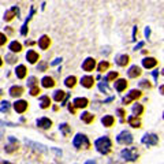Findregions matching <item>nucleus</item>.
Returning <instances> with one entry per match:
<instances>
[{
  "label": "nucleus",
  "mask_w": 164,
  "mask_h": 164,
  "mask_svg": "<svg viewBox=\"0 0 164 164\" xmlns=\"http://www.w3.org/2000/svg\"><path fill=\"white\" fill-rule=\"evenodd\" d=\"M73 145L78 149H82V148L86 149L90 146V142H89V140H88L86 136H84V134H77V136L74 137V140H73Z\"/></svg>",
  "instance_id": "f03ea898"
},
{
  "label": "nucleus",
  "mask_w": 164,
  "mask_h": 164,
  "mask_svg": "<svg viewBox=\"0 0 164 164\" xmlns=\"http://www.w3.org/2000/svg\"><path fill=\"white\" fill-rule=\"evenodd\" d=\"M142 96V93H141V90H137V89H133V90H130V93H129L126 97H123V104H129L130 101H133V100H137V99H140Z\"/></svg>",
  "instance_id": "39448f33"
},
{
  "label": "nucleus",
  "mask_w": 164,
  "mask_h": 164,
  "mask_svg": "<svg viewBox=\"0 0 164 164\" xmlns=\"http://www.w3.org/2000/svg\"><path fill=\"white\" fill-rule=\"evenodd\" d=\"M136 36H137V26H134V32H133V40H136Z\"/></svg>",
  "instance_id": "09e8293b"
},
{
  "label": "nucleus",
  "mask_w": 164,
  "mask_h": 164,
  "mask_svg": "<svg viewBox=\"0 0 164 164\" xmlns=\"http://www.w3.org/2000/svg\"><path fill=\"white\" fill-rule=\"evenodd\" d=\"M116 141H118L119 144H122V145H130V144L133 142V136H131L129 131L125 130L116 137Z\"/></svg>",
  "instance_id": "20e7f679"
},
{
  "label": "nucleus",
  "mask_w": 164,
  "mask_h": 164,
  "mask_svg": "<svg viewBox=\"0 0 164 164\" xmlns=\"http://www.w3.org/2000/svg\"><path fill=\"white\" fill-rule=\"evenodd\" d=\"M60 62H62V59H60V58H58V59H55L54 62H52V66H55V64H58V63H60Z\"/></svg>",
  "instance_id": "a18cd8bd"
},
{
  "label": "nucleus",
  "mask_w": 164,
  "mask_h": 164,
  "mask_svg": "<svg viewBox=\"0 0 164 164\" xmlns=\"http://www.w3.org/2000/svg\"><path fill=\"white\" fill-rule=\"evenodd\" d=\"M142 47H144V43H138V44H137V45H136V48H134V51H137V49L142 48Z\"/></svg>",
  "instance_id": "79ce46f5"
},
{
  "label": "nucleus",
  "mask_w": 164,
  "mask_h": 164,
  "mask_svg": "<svg viewBox=\"0 0 164 164\" xmlns=\"http://www.w3.org/2000/svg\"><path fill=\"white\" fill-rule=\"evenodd\" d=\"M36 82H37V78H36V77H30V78H29V80H28L29 86H32V88H33L34 85H36Z\"/></svg>",
  "instance_id": "a19ab883"
},
{
  "label": "nucleus",
  "mask_w": 164,
  "mask_h": 164,
  "mask_svg": "<svg viewBox=\"0 0 164 164\" xmlns=\"http://www.w3.org/2000/svg\"><path fill=\"white\" fill-rule=\"evenodd\" d=\"M95 146H96V149H97L100 153L107 155V153H110V152H111V148H112V142H111V140L108 138V137H101V138L96 140Z\"/></svg>",
  "instance_id": "f257e3e1"
},
{
  "label": "nucleus",
  "mask_w": 164,
  "mask_h": 164,
  "mask_svg": "<svg viewBox=\"0 0 164 164\" xmlns=\"http://www.w3.org/2000/svg\"><path fill=\"white\" fill-rule=\"evenodd\" d=\"M22 93H23V88L22 86H17L15 85V86H13L10 89V95L13 96V97H19Z\"/></svg>",
  "instance_id": "b1692460"
},
{
  "label": "nucleus",
  "mask_w": 164,
  "mask_h": 164,
  "mask_svg": "<svg viewBox=\"0 0 164 164\" xmlns=\"http://www.w3.org/2000/svg\"><path fill=\"white\" fill-rule=\"evenodd\" d=\"M3 66V60H2V58H0V67Z\"/></svg>",
  "instance_id": "603ef678"
},
{
  "label": "nucleus",
  "mask_w": 164,
  "mask_h": 164,
  "mask_svg": "<svg viewBox=\"0 0 164 164\" xmlns=\"http://www.w3.org/2000/svg\"><path fill=\"white\" fill-rule=\"evenodd\" d=\"M6 60L8 62V63H15V60H18L17 59V56H14V55H11V54H8V55H6Z\"/></svg>",
  "instance_id": "f704fd0d"
},
{
  "label": "nucleus",
  "mask_w": 164,
  "mask_h": 164,
  "mask_svg": "<svg viewBox=\"0 0 164 164\" xmlns=\"http://www.w3.org/2000/svg\"><path fill=\"white\" fill-rule=\"evenodd\" d=\"M6 43H7V36H6V34H3V33H0V47L4 45Z\"/></svg>",
  "instance_id": "ea45409f"
},
{
  "label": "nucleus",
  "mask_w": 164,
  "mask_h": 164,
  "mask_svg": "<svg viewBox=\"0 0 164 164\" xmlns=\"http://www.w3.org/2000/svg\"><path fill=\"white\" fill-rule=\"evenodd\" d=\"M81 84H82V86L90 89V88L95 85V78H93L92 75H85V77L81 78Z\"/></svg>",
  "instance_id": "9d476101"
},
{
  "label": "nucleus",
  "mask_w": 164,
  "mask_h": 164,
  "mask_svg": "<svg viewBox=\"0 0 164 164\" xmlns=\"http://www.w3.org/2000/svg\"><path fill=\"white\" fill-rule=\"evenodd\" d=\"M40 92H41V90H40L39 86H33V88L30 89V95H32V96H37Z\"/></svg>",
  "instance_id": "58836bf2"
},
{
  "label": "nucleus",
  "mask_w": 164,
  "mask_h": 164,
  "mask_svg": "<svg viewBox=\"0 0 164 164\" xmlns=\"http://www.w3.org/2000/svg\"><path fill=\"white\" fill-rule=\"evenodd\" d=\"M59 129H60V131L64 134V136H67V134L70 133V127H69V125H67V123H63V125H60Z\"/></svg>",
  "instance_id": "72a5a7b5"
},
{
  "label": "nucleus",
  "mask_w": 164,
  "mask_h": 164,
  "mask_svg": "<svg viewBox=\"0 0 164 164\" xmlns=\"http://www.w3.org/2000/svg\"><path fill=\"white\" fill-rule=\"evenodd\" d=\"M122 157L129 162H134V160L138 159V153H137V149L136 148H130V149H123L122 151Z\"/></svg>",
  "instance_id": "7ed1b4c3"
},
{
  "label": "nucleus",
  "mask_w": 164,
  "mask_h": 164,
  "mask_svg": "<svg viewBox=\"0 0 164 164\" xmlns=\"http://www.w3.org/2000/svg\"><path fill=\"white\" fill-rule=\"evenodd\" d=\"M82 69H84L85 71H93V70L96 69V59L88 58V59L82 63Z\"/></svg>",
  "instance_id": "0eeeda50"
},
{
  "label": "nucleus",
  "mask_w": 164,
  "mask_h": 164,
  "mask_svg": "<svg viewBox=\"0 0 164 164\" xmlns=\"http://www.w3.org/2000/svg\"><path fill=\"white\" fill-rule=\"evenodd\" d=\"M108 69H110V63H108V62H105V60H102L101 63L97 66V70H99L100 73H102V71H107Z\"/></svg>",
  "instance_id": "7c9ffc66"
},
{
  "label": "nucleus",
  "mask_w": 164,
  "mask_h": 164,
  "mask_svg": "<svg viewBox=\"0 0 164 164\" xmlns=\"http://www.w3.org/2000/svg\"><path fill=\"white\" fill-rule=\"evenodd\" d=\"M142 112H144L142 104H134V107H133V114H134V116L142 115Z\"/></svg>",
  "instance_id": "c85d7f7f"
},
{
  "label": "nucleus",
  "mask_w": 164,
  "mask_h": 164,
  "mask_svg": "<svg viewBox=\"0 0 164 164\" xmlns=\"http://www.w3.org/2000/svg\"><path fill=\"white\" fill-rule=\"evenodd\" d=\"M114 122H115V119H114L112 115H105V116H102V119H101V123L105 126V127H110V126H112Z\"/></svg>",
  "instance_id": "393cba45"
},
{
  "label": "nucleus",
  "mask_w": 164,
  "mask_h": 164,
  "mask_svg": "<svg viewBox=\"0 0 164 164\" xmlns=\"http://www.w3.org/2000/svg\"><path fill=\"white\" fill-rule=\"evenodd\" d=\"M116 78H118V73H116V71H111L110 74H108L107 77L104 78V81H105V82H110V81H115Z\"/></svg>",
  "instance_id": "2f4dec72"
},
{
  "label": "nucleus",
  "mask_w": 164,
  "mask_h": 164,
  "mask_svg": "<svg viewBox=\"0 0 164 164\" xmlns=\"http://www.w3.org/2000/svg\"><path fill=\"white\" fill-rule=\"evenodd\" d=\"M88 104H89V100H88L86 97H78L73 102L74 108H85V107H88Z\"/></svg>",
  "instance_id": "ddd939ff"
},
{
  "label": "nucleus",
  "mask_w": 164,
  "mask_h": 164,
  "mask_svg": "<svg viewBox=\"0 0 164 164\" xmlns=\"http://www.w3.org/2000/svg\"><path fill=\"white\" fill-rule=\"evenodd\" d=\"M127 122H129V125L131 126V127H141V121H140V118L138 116H134V115H131V116H129L127 118Z\"/></svg>",
  "instance_id": "aec40b11"
},
{
  "label": "nucleus",
  "mask_w": 164,
  "mask_h": 164,
  "mask_svg": "<svg viewBox=\"0 0 164 164\" xmlns=\"http://www.w3.org/2000/svg\"><path fill=\"white\" fill-rule=\"evenodd\" d=\"M69 110H70V112H71V114H74V112H75V108H74V105H71V104L69 105Z\"/></svg>",
  "instance_id": "c03bdc74"
},
{
  "label": "nucleus",
  "mask_w": 164,
  "mask_h": 164,
  "mask_svg": "<svg viewBox=\"0 0 164 164\" xmlns=\"http://www.w3.org/2000/svg\"><path fill=\"white\" fill-rule=\"evenodd\" d=\"M153 77H155V80H157V77H159V70H155L153 71Z\"/></svg>",
  "instance_id": "de8ad7c7"
},
{
  "label": "nucleus",
  "mask_w": 164,
  "mask_h": 164,
  "mask_svg": "<svg viewBox=\"0 0 164 164\" xmlns=\"http://www.w3.org/2000/svg\"><path fill=\"white\" fill-rule=\"evenodd\" d=\"M145 36H146V37L151 36V29H149V28H146V29H145Z\"/></svg>",
  "instance_id": "49530a36"
},
{
  "label": "nucleus",
  "mask_w": 164,
  "mask_h": 164,
  "mask_svg": "<svg viewBox=\"0 0 164 164\" xmlns=\"http://www.w3.org/2000/svg\"><path fill=\"white\" fill-rule=\"evenodd\" d=\"M0 96H2V90H0Z\"/></svg>",
  "instance_id": "864d4df0"
},
{
  "label": "nucleus",
  "mask_w": 164,
  "mask_h": 164,
  "mask_svg": "<svg viewBox=\"0 0 164 164\" xmlns=\"http://www.w3.org/2000/svg\"><path fill=\"white\" fill-rule=\"evenodd\" d=\"M75 84H77V77H74V75H70V77H67L64 80V85L67 88H74Z\"/></svg>",
  "instance_id": "a878e982"
},
{
  "label": "nucleus",
  "mask_w": 164,
  "mask_h": 164,
  "mask_svg": "<svg viewBox=\"0 0 164 164\" xmlns=\"http://www.w3.org/2000/svg\"><path fill=\"white\" fill-rule=\"evenodd\" d=\"M37 126L41 129H49L52 126V121L51 119H48V118H41L37 121Z\"/></svg>",
  "instance_id": "6ab92c4d"
},
{
  "label": "nucleus",
  "mask_w": 164,
  "mask_h": 164,
  "mask_svg": "<svg viewBox=\"0 0 164 164\" xmlns=\"http://www.w3.org/2000/svg\"><path fill=\"white\" fill-rule=\"evenodd\" d=\"M49 105H51V99H49L48 96H43V97L40 99V107L43 108V110H45Z\"/></svg>",
  "instance_id": "bb28decb"
},
{
  "label": "nucleus",
  "mask_w": 164,
  "mask_h": 164,
  "mask_svg": "<svg viewBox=\"0 0 164 164\" xmlns=\"http://www.w3.org/2000/svg\"><path fill=\"white\" fill-rule=\"evenodd\" d=\"M118 114H119V116H125V110L119 108V110H118Z\"/></svg>",
  "instance_id": "37998d69"
},
{
  "label": "nucleus",
  "mask_w": 164,
  "mask_h": 164,
  "mask_svg": "<svg viewBox=\"0 0 164 164\" xmlns=\"http://www.w3.org/2000/svg\"><path fill=\"white\" fill-rule=\"evenodd\" d=\"M0 164H13V163H10V162H0Z\"/></svg>",
  "instance_id": "3c124183"
},
{
  "label": "nucleus",
  "mask_w": 164,
  "mask_h": 164,
  "mask_svg": "<svg viewBox=\"0 0 164 164\" xmlns=\"http://www.w3.org/2000/svg\"><path fill=\"white\" fill-rule=\"evenodd\" d=\"M129 62H130V56H129V55H121V56L116 58V64L121 67L127 66Z\"/></svg>",
  "instance_id": "dca6fc26"
},
{
  "label": "nucleus",
  "mask_w": 164,
  "mask_h": 164,
  "mask_svg": "<svg viewBox=\"0 0 164 164\" xmlns=\"http://www.w3.org/2000/svg\"><path fill=\"white\" fill-rule=\"evenodd\" d=\"M126 88H127V81L126 80L119 78V80L115 81V89L118 90V92H123V90H126Z\"/></svg>",
  "instance_id": "2eb2a0df"
},
{
  "label": "nucleus",
  "mask_w": 164,
  "mask_h": 164,
  "mask_svg": "<svg viewBox=\"0 0 164 164\" xmlns=\"http://www.w3.org/2000/svg\"><path fill=\"white\" fill-rule=\"evenodd\" d=\"M141 67H138L136 64V66H131L130 69H129V71H127V75L130 78H137V77H140L141 75Z\"/></svg>",
  "instance_id": "f8f14e48"
},
{
  "label": "nucleus",
  "mask_w": 164,
  "mask_h": 164,
  "mask_svg": "<svg viewBox=\"0 0 164 164\" xmlns=\"http://www.w3.org/2000/svg\"><path fill=\"white\" fill-rule=\"evenodd\" d=\"M15 74L19 80H23V78L26 77V74H28V70H26V67L23 66V64H19V66L15 69Z\"/></svg>",
  "instance_id": "f3484780"
},
{
  "label": "nucleus",
  "mask_w": 164,
  "mask_h": 164,
  "mask_svg": "<svg viewBox=\"0 0 164 164\" xmlns=\"http://www.w3.org/2000/svg\"><path fill=\"white\" fill-rule=\"evenodd\" d=\"M14 110L18 114H23L26 110H28V101L25 100H18L14 102Z\"/></svg>",
  "instance_id": "6e6552de"
},
{
  "label": "nucleus",
  "mask_w": 164,
  "mask_h": 164,
  "mask_svg": "<svg viewBox=\"0 0 164 164\" xmlns=\"http://www.w3.org/2000/svg\"><path fill=\"white\" fill-rule=\"evenodd\" d=\"M81 119L84 121L85 123H92L93 121H95V115H92L90 112H84L81 115Z\"/></svg>",
  "instance_id": "cd10ccee"
},
{
  "label": "nucleus",
  "mask_w": 164,
  "mask_h": 164,
  "mask_svg": "<svg viewBox=\"0 0 164 164\" xmlns=\"http://www.w3.org/2000/svg\"><path fill=\"white\" fill-rule=\"evenodd\" d=\"M85 164H96V162H95V160H89V162H86Z\"/></svg>",
  "instance_id": "8fccbe9b"
},
{
  "label": "nucleus",
  "mask_w": 164,
  "mask_h": 164,
  "mask_svg": "<svg viewBox=\"0 0 164 164\" xmlns=\"http://www.w3.org/2000/svg\"><path fill=\"white\" fill-rule=\"evenodd\" d=\"M142 142L145 144V145H156V144L159 142V137H157L156 134H145V136L142 137Z\"/></svg>",
  "instance_id": "423d86ee"
},
{
  "label": "nucleus",
  "mask_w": 164,
  "mask_h": 164,
  "mask_svg": "<svg viewBox=\"0 0 164 164\" xmlns=\"http://www.w3.org/2000/svg\"><path fill=\"white\" fill-rule=\"evenodd\" d=\"M99 89L101 90V92H104V93H107L108 92V86H107V82H100V84H99Z\"/></svg>",
  "instance_id": "c9c22d12"
},
{
  "label": "nucleus",
  "mask_w": 164,
  "mask_h": 164,
  "mask_svg": "<svg viewBox=\"0 0 164 164\" xmlns=\"http://www.w3.org/2000/svg\"><path fill=\"white\" fill-rule=\"evenodd\" d=\"M26 59H28L29 63L34 64L37 60L40 59V56H39V54H37L34 49H30V51H28V54H26Z\"/></svg>",
  "instance_id": "4468645a"
},
{
  "label": "nucleus",
  "mask_w": 164,
  "mask_h": 164,
  "mask_svg": "<svg viewBox=\"0 0 164 164\" xmlns=\"http://www.w3.org/2000/svg\"><path fill=\"white\" fill-rule=\"evenodd\" d=\"M4 149H6V152H7V153H13L14 151H17V149H18V141H17L15 138H13V137H10V144H7Z\"/></svg>",
  "instance_id": "9b49d317"
},
{
  "label": "nucleus",
  "mask_w": 164,
  "mask_h": 164,
  "mask_svg": "<svg viewBox=\"0 0 164 164\" xmlns=\"http://www.w3.org/2000/svg\"><path fill=\"white\" fill-rule=\"evenodd\" d=\"M47 67H48V63H47V62H41L39 66H37V70H39V71H45Z\"/></svg>",
  "instance_id": "e433bc0d"
},
{
  "label": "nucleus",
  "mask_w": 164,
  "mask_h": 164,
  "mask_svg": "<svg viewBox=\"0 0 164 164\" xmlns=\"http://www.w3.org/2000/svg\"><path fill=\"white\" fill-rule=\"evenodd\" d=\"M140 86H141V88H145V89H149V88H151L152 85L149 84V81H146V80H142L141 82H140Z\"/></svg>",
  "instance_id": "4c0bfd02"
},
{
  "label": "nucleus",
  "mask_w": 164,
  "mask_h": 164,
  "mask_svg": "<svg viewBox=\"0 0 164 164\" xmlns=\"http://www.w3.org/2000/svg\"><path fill=\"white\" fill-rule=\"evenodd\" d=\"M0 111H2V112L3 114H7L8 112V111H10V102H8V101H3L2 102V107H0Z\"/></svg>",
  "instance_id": "473e14b6"
},
{
  "label": "nucleus",
  "mask_w": 164,
  "mask_h": 164,
  "mask_svg": "<svg viewBox=\"0 0 164 164\" xmlns=\"http://www.w3.org/2000/svg\"><path fill=\"white\" fill-rule=\"evenodd\" d=\"M49 45H51V39H49L48 36H43L39 40V47L41 49H47Z\"/></svg>",
  "instance_id": "412c9836"
},
{
  "label": "nucleus",
  "mask_w": 164,
  "mask_h": 164,
  "mask_svg": "<svg viewBox=\"0 0 164 164\" xmlns=\"http://www.w3.org/2000/svg\"><path fill=\"white\" fill-rule=\"evenodd\" d=\"M64 97H66V92H63V90H62V89L56 90V92H55V95H54L55 101H62Z\"/></svg>",
  "instance_id": "c756f323"
},
{
  "label": "nucleus",
  "mask_w": 164,
  "mask_h": 164,
  "mask_svg": "<svg viewBox=\"0 0 164 164\" xmlns=\"http://www.w3.org/2000/svg\"><path fill=\"white\" fill-rule=\"evenodd\" d=\"M41 84H43L44 88H54L55 86V80L52 77H44L43 80H41Z\"/></svg>",
  "instance_id": "4be33fe9"
},
{
  "label": "nucleus",
  "mask_w": 164,
  "mask_h": 164,
  "mask_svg": "<svg viewBox=\"0 0 164 164\" xmlns=\"http://www.w3.org/2000/svg\"><path fill=\"white\" fill-rule=\"evenodd\" d=\"M157 64V60L155 59V58H145V59L142 60V66L145 67V69H152V67H155Z\"/></svg>",
  "instance_id": "a211bd4d"
},
{
  "label": "nucleus",
  "mask_w": 164,
  "mask_h": 164,
  "mask_svg": "<svg viewBox=\"0 0 164 164\" xmlns=\"http://www.w3.org/2000/svg\"><path fill=\"white\" fill-rule=\"evenodd\" d=\"M17 15H19V10H18V7H13L11 10L6 11V14H4V19L7 20V22H10V20H13V19H14V17H17Z\"/></svg>",
  "instance_id": "1a4fd4ad"
},
{
  "label": "nucleus",
  "mask_w": 164,
  "mask_h": 164,
  "mask_svg": "<svg viewBox=\"0 0 164 164\" xmlns=\"http://www.w3.org/2000/svg\"><path fill=\"white\" fill-rule=\"evenodd\" d=\"M8 49H10L11 52H14V54L20 52L22 51V44L18 43V41H13V43H10V45H8Z\"/></svg>",
  "instance_id": "5701e85b"
}]
</instances>
